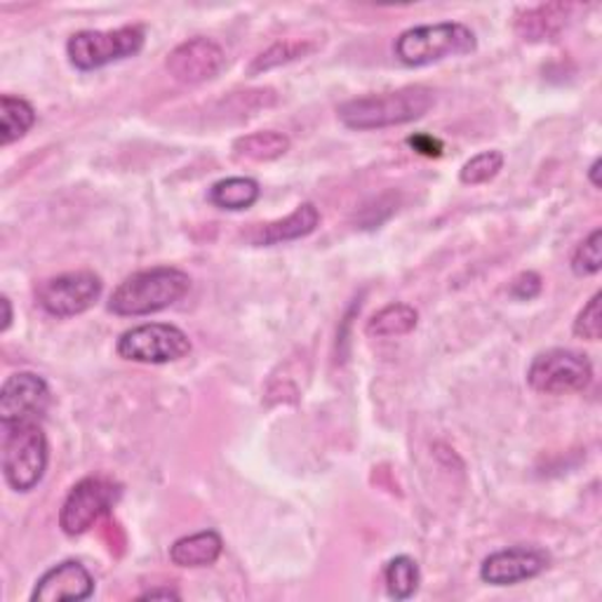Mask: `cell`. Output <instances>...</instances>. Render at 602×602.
Instances as JSON below:
<instances>
[{
    "label": "cell",
    "instance_id": "ba28073f",
    "mask_svg": "<svg viewBox=\"0 0 602 602\" xmlns=\"http://www.w3.org/2000/svg\"><path fill=\"white\" fill-rule=\"evenodd\" d=\"M120 496V490L109 478L90 475L71 488L62 511H59V528L69 536H80L92 530L102 520Z\"/></svg>",
    "mask_w": 602,
    "mask_h": 602
},
{
    "label": "cell",
    "instance_id": "d6986e66",
    "mask_svg": "<svg viewBox=\"0 0 602 602\" xmlns=\"http://www.w3.org/2000/svg\"><path fill=\"white\" fill-rule=\"evenodd\" d=\"M36 123V109L22 97H0V144L10 147Z\"/></svg>",
    "mask_w": 602,
    "mask_h": 602
},
{
    "label": "cell",
    "instance_id": "9c48e42d",
    "mask_svg": "<svg viewBox=\"0 0 602 602\" xmlns=\"http://www.w3.org/2000/svg\"><path fill=\"white\" fill-rule=\"evenodd\" d=\"M104 283L92 271H71L43 280L36 288L38 307L54 318H73L86 313L102 297Z\"/></svg>",
    "mask_w": 602,
    "mask_h": 602
},
{
    "label": "cell",
    "instance_id": "52a82bcc",
    "mask_svg": "<svg viewBox=\"0 0 602 602\" xmlns=\"http://www.w3.org/2000/svg\"><path fill=\"white\" fill-rule=\"evenodd\" d=\"M116 351L123 360H130V363L165 365L189 355L191 341L187 332L174 325L147 323L120 334Z\"/></svg>",
    "mask_w": 602,
    "mask_h": 602
},
{
    "label": "cell",
    "instance_id": "83f0119b",
    "mask_svg": "<svg viewBox=\"0 0 602 602\" xmlns=\"http://www.w3.org/2000/svg\"><path fill=\"white\" fill-rule=\"evenodd\" d=\"M139 600H179V593L172 589H153L139 595Z\"/></svg>",
    "mask_w": 602,
    "mask_h": 602
},
{
    "label": "cell",
    "instance_id": "d4e9b609",
    "mask_svg": "<svg viewBox=\"0 0 602 602\" xmlns=\"http://www.w3.org/2000/svg\"><path fill=\"white\" fill-rule=\"evenodd\" d=\"M574 334L586 341H598L602 337V294L595 292L589 304L579 311L574 320Z\"/></svg>",
    "mask_w": 602,
    "mask_h": 602
},
{
    "label": "cell",
    "instance_id": "5bb4252c",
    "mask_svg": "<svg viewBox=\"0 0 602 602\" xmlns=\"http://www.w3.org/2000/svg\"><path fill=\"white\" fill-rule=\"evenodd\" d=\"M222 551H224L222 536H219L214 530H205V532L177 539L170 549V560L177 568H187V570L210 568L217 563Z\"/></svg>",
    "mask_w": 602,
    "mask_h": 602
},
{
    "label": "cell",
    "instance_id": "cb8c5ba5",
    "mask_svg": "<svg viewBox=\"0 0 602 602\" xmlns=\"http://www.w3.org/2000/svg\"><path fill=\"white\" fill-rule=\"evenodd\" d=\"M602 231L595 229L572 254V271L576 275H595L602 269Z\"/></svg>",
    "mask_w": 602,
    "mask_h": 602
},
{
    "label": "cell",
    "instance_id": "6da1fadb",
    "mask_svg": "<svg viewBox=\"0 0 602 602\" xmlns=\"http://www.w3.org/2000/svg\"><path fill=\"white\" fill-rule=\"evenodd\" d=\"M435 104L433 90L410 86L395 92L358 97L339 107V120L351 130H384L424 118Z\"/></svg>",
    "mask_w": 602,
    "mask_h": 602
},
{
    "label": "cell",
    "instance_id": "7a4b0ae2",
    "mask_svg": "<svg viewBox=\"0 0 602 602\" xmlns=\"http://www.w3.org/2000/svg\"><path fill=\"white\" fill-rule=\"evenodd\" d=\"M191 290V278L182 269L174 267H155L132 273L120 283L111 299L109 311L123 318L151 315L165 311L182 301Z\"/></svg>",
    "mask_w": 602,
    "mask_h": 602
},
{
    "label": "cell",
    "instance_id": "277c9868",
    "mask_svg": "<svg viewBox=\"0 0 602 602\" xmlns=\"http://www.w3.org/2000/svg\"><path fill=\"white\" fill-rule=\"evenodd\" d=\"M3 473L14 492H31L43 480L50 448L38 421L3 429Z\"/></svg>",
    "mask_w": 602,
    "mask_h": 602
},
{
    "label": "cell",
    "instance_id": "30bf717a",
    "mask_svg": "<svg viewBox=\"0 0 602 602\" xmlns=\"http://www.w3.org/2000/svg\"><path fill=\"white\" fill-rule=\"evenodd\" d=\"M50 387L43 377L33 372H17L6 379L0 389V424L17 427L38 421L50 408Z\"/></svg>",
    "mask_w": 602,
    "mask_h": 602
},
{
    "label": "cell",
    "instance_id": "484cf974",
    "mask_svg": "<svg viewBox=\"0 0 602 602\" xmlns=\"http://www.w3.org/2000/svg\"><path fill=\"white\" fill-rule=\"evenodd\" d=\"M541 292V278L534 271L520 273L513 283H511V294L520 301H530Z\"/></svg>",
    "mask_w": 602,
    "mask_h": 602
},
{
    "label": "cell",
    "instance_id": "7c38bea8",
    "mask_svg": "<svg viewBox=\"0 0 602 602\" xmlns=\"http://www.w3.org/2000/svg\"><path fill=\"white\" fill-rule=\"evenodd\" d=\"M551 558L546 551L530 546H513L506 551H496L485 558L480 568V579L490 586H513L520 581H528L549 570Z\"/></svg>",
    "mask_w": 602,
    "mask_h": 602
},
{
    "label": "cell",
    "instance_id": "f546056e",
    "mask_svg": "<svg viewBox=\"0 0 602 602\" xmlns=\"http://www.w3.org/2000/svg\"><path fill=\"white\" fill-rule=\"evenodd\" d=\"M600 168H602V160L598 158L595 163L591 165V170H589V179H591V184H593L595 189H600V187H602V184H600Z\"/></svg>",
    "mask_w": 602,
    "mask_h": 602
},
{
    "label": "cell",
    "instance_id": "ffe728a7",
    "mask_svg": "<svg viewBox=\"0 0 602 602\" xmlns=\"http://www.w3.org/2000/svg\"><path fill=\"white\" fill-rule=\"evenodd\" d=\"M419 323V313L410 304H389L368 320V337L391 339L410 334Z\"/></svg>",
    "mask_w": 602,
    "mask_h": 602
},
{
    "label": "cell",
    "instance_id": "8992f818",
    "mask_svg": "<svg viewBox=\"0 0 602 602\" xmlns=\"http://www.w3.org/2000/svg\"><path fill=\"white\" fill-rule=\"evenodd\" d=\"M593 365L584 353L551 349L539 353L528 370V384L544 395H570L589 389Z\"/></svg>",
    "mask_w": 602,
    "mask_h": 602
},
{
    "label": "cell",
    "instance_id": "44dd1931",
    "mask_svg": "<svg viewBox=\"0 0 602 602\" xmlns=\"http://www.w3.org/2000/svg\"><path fill=\"white\" fill-rule=\"evenodd\" d=\"M389 595L395 600H408L419 589V565L410 555H398L384 570Z\"/></svg>",
    "mask_w": 602,
    "mask_h": 602
},
{
    "label": "cell",
    "instance_id": "9a60e30c",
    "mask_svg": "<svg viewBox=\"0 0 602 602\" xmlns=\"http://www.w3.org/2000/svg\"><path fill=\"white\" fill-rule=\"evenodd\" d=\"M320 224V212L313 203L299 205L292 214L285 219H278V222H271L267 227L259 229L254 235L257 245H280V243H290V240H299L311 235Z\"/></svg>",
    "mask_w": 602,
    "mask_h": 602
},
{
    "label": "cell",
    "instance_id": "5b68a950",
    "mask_svg": "<svg viewBox=\"0 0 602 602\" xmlns=\"http://www.w3.org/2000/svg\"><path fill=\"white\" fill-rule=\"evenodd\" d=\"M144 40V29L137 24L111 31H78L69 38L67 57L78 71H97L139 54Z\"/></svg>",
    "mask_w": 602,
    "mask_h": 602
},
{
    "label": "cell",
    "instance_id": "f1b7e54d",
    "mask_svg": "<svg viewBox=\"0 0 602 602\" xmlns=\"http://www.w3.org/2000/svg\"><path fill=\"white\" fill-rule=\"evenodd\" d=\"M0 307H3V325H0V330L8 332L10 325H12V304H10V299L8 297L0 299Z\"/></svg>",
    "mask_w": 602,
    "mask_h": 602
},
{
    "label": "cell",
    "instance_id": "4316f807",
    "mask_svg": "<svg viewBox=\"0 0 602 602\" xmlns=\"http://www.w3.org/2000/svg\"><path fill=\"white\" fill-rule=\"evenodd\" d=\"M408 144L421 153V155H429V158H438L440 153H443V144L438 142V139H433L431 134H414L408 139Z\"/></svg>",
    "mask_w": 602,
    "mask_h": 602
},
{
    "label": "cell",
    "instance_id": "ac0fdd59",
    "mask_svg": "<svg viewBox=\"0 0 602 602\" xmlns=\"http://www.w3.org/2000/svg\"><path fill=\"white\" fill-rule=\"evenodd\" d=\"M259 195H262V189L250 177H229L217 182L210 189V203L219 210H231L240 212L252 208Z\"/></svg>",
    "mask_w": 602,
    "mask_h": 602
},
{
    "label": "cell",
    "instance_id": "7402d4cb",
    "mask_svg": "<svg viewBox=\"0 0 602 602\" xmlns=\"http://www.w3.org/2000/svg\"><path fill=\"white\" fill-rule=\"evenodd\" d=\"M309 52H313V46L311 43H301V40H285V43H275L264 54H259L254 59L252 67H250V73L257 76L262 71H271L275 67L297 62V59H304Z\"/></svg>",
    "mask_w": 602,
    "mask_h": 602
},
{
    "label": "cell",
    "instance_id": "8fae6325",
    "mask_svg": "<svg viewBox=\"0 0 602 602\" xmlns=\"http://www.w3.org/2000/svg\"><path fill=\"white\" fill-rule=\"evenodd\" d=\"M227 64V54L210 38H191L187 43L177 46L170 54L165 69L168 73L184 86H198L222 73Z\"/></svg>",
    "mask_w": 602,
    "mask_h": 602
},
{
    "label": "cell",
    "instance_id": "2e32d148",
    "mask_svg": "<svg viewBox=\"0 0 602 602\" xmlns=\"http://www.w3.org/2000/svg\"><path fill=\"white\" fill-rule=\"evenodd\" d=\"M570 19V6L551 3L525 10L515 19V31L525 40H546L565 27Z\"/></svg>",
    "mask_w": 602,
    "mask_h": 602
},
{
    "label": "cell",
    "instance_id": "e0dca14e",
    "mask_svg": "<svg viewBox=\"0 0 602 602\" xmlns=\"http://www.w3.org/2000/svg\"><path fill=\"white\" fill-rule=\"evenodd\" d=\"M290 151V137L275 130L252 132L238 137L233 142V155L243 160H254V163H269V160L283 158Z\"/></svg>",
    "mask_w": 602,
    "mask_h": 602
},
{
    "label": "cell",
    "instance_id": "603a6c76",
    "mask_svg": "<svg viewBox=\"0 0 602 602\" xmlns=\"http://www.w3.org/2000/svg\"><path fill=\"white\" fill-rule=\"evenodd\" d=\"M501 168H504V153L483 151L473 155L471 160H466L464 168H461L459 172V179H461V184H466V187H480V184H488L490 179H494Z\"/></svg>",
    "mask_w": 602,
    "mask_h": 602
},
{
    "label": "cell",
    "instance_id": "4fadbf2b",
    "mask_svg": "<svg viewBox=\"0 0 602 602\" xmlns=\"http://www.w3.org/2000/svg\"><path fill=\"white\" fill-rule=\"evenodd\" d=\"M94 593V579L86 565L67 560L48 570L36 581L31 600L36 602H62V600H88Z\"/></svg>",
    "mask_w": 602,
    "mask_h": 602
},
{
    "label": "cell",
    "instance_id": "3957f363",
    "mask_svg": "<svg viewBox=\"0 0 602 602\" xmlns=\"http://www.w3.org/2000/svg\"><path fill=\"white\" fill-rule=\"evenodd\" d=\"M478 48L475 33L459 22H440L414 27L395 38L393 52L400 64L429 67L450 57H464Z\"/></svg>",
    "mask_w": 602,
    "mask_h": 602
}]
</instances>
